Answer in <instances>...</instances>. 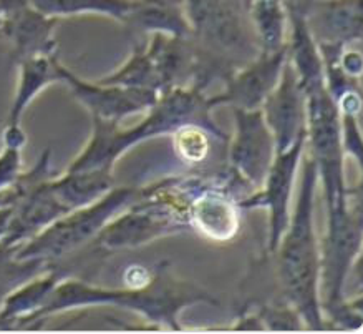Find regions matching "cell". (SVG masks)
<instances>
[{"mask_svg": "<svg viewBox=\"0 0 363 334\" xmlns=\"http://www.w3.org/2000/svg\"><path fill=\"white\" fill-rule=\"evenodd\" d=\"M340 139L345 156H353L357 160V163L362 166L363 139L357 114H347V112L340 114Z\"/></svg>", "mask_w": 363, "mask_h": 334, "instance_id": "24", "label": "cell"}, {"mask_svg": "<svg viewBox=\"0 0 363 334\" xmlns=\"http://www.w3.org/2000/svg\"><path fill=\"white\" fill-rule=\"evenodd\" d=\"M12 0H0V38L4 37V28H6L7 16L11 11Z\"/></svg>", "mask_w": 363, "mask_h": 334, "instance_id": "31", "label": "cell"}, {"mask_svg": "<svg viewBox=\"0 0 363 334\" xmlns=\"http://www.w3.org/2000/svg\"><path fill=\"white\" fill-rule=\"evenodd\" d=\"M261 110L274 135L277 153L307 136L306 93L289 60L284 65L281 80L266 98Z\"/></svg>", "mask_w": 363, "mask_h": 334, "instance_id": "12", "label": "cell"}, {"mask_svg": "<svg viewBox=\"0 0 363 334\" xmlns=\"http://www.w3.org/2000/svg\"><path fill=\"white\" fill-rule=\"evenodd\" d=\"M38 12L53 18L98 16L126 23L133 0H28Z\"/></svg>", "mask_w": 363, "mask_h": 334, "instance_id": "21", "label": "cell"}, {"mask_svg": "<svg viewBox=\"0 0 363 334\" xmlns=\"http://www.w3.org/2000/svg\"><path fill=\"white\" fill-rule=\"evenodd\" d=\"M143 186H115L95 203L63 215L55 223L16 248V259L53 264L95 242L110 221L138 201Z\"/></svg>", "mask_w": 363, "mask_h": 334, "instance_id": "5", "label": "cell"}, {"mask_svg": "<svg viewBox=\"0 0 363 334\" xmlns=\"http://www.w3.org/2000/svg\"><path fill=\"white\" fill-rule=\"evenodd\" d=\"M317 186L315 165L307 156L296 208L272 254L277 257V283L286 304L301 316L306 329L322 331L328 329V324L323 318L318 294L320 242L313 227Z\"/></svg>", "mask_w": 363, "mask_h": 334, "instance_id": "3", "label": "cell"}, {"mask_svg": "<svg viewBox=\"0 0 363 334\" xmlns=\"http://www.w3.org/2000/svg\"><path fill=\"white\" fill-rule=\"evenodd\" d=\"M194 53L191 85L204 90L254 60L261 48L247 14V0H183Z\"/></svg>", "mask_w": 363, "mask_h": 334, "instance_id": "4", "label": "cell"}, {"mask_svg": "<svg viewBox=\"0 0 363 334\" xmlns=\"http://www.w3.org/2000/svg\"><path fill=\"white\" fill-rule=\"evenodd\" d=\"M125 26L145 33L189 37L191 27L183 0H133Z\"/></svg>", "mask_w": 363, "mask_h": 334, "instance_id": "18", "label": "cell"}, {"mask_svg": "<svg viewBox=\"0 0 363 334\" xmlns=\"http://www.w3.org/2000/svg\"><path fill=\"white\" fill-rule=\"evenodd\" d=\"M296 4L317 43L350 47L362 42V0H303Z\"/></svg>", "mask_w": 363, "mask_h": 334, "instance_id": "14", "label": "cell"}, {"mask_svg": "<svg viewBox=\"0 0 363 334\" xmlns=\"http://www.w3.org/2000/svg\"><path fill=\"white\" fill-rule=\"evenodd\" d=\"M18 196H21V191H18L17 185L13 186V188H11L9 191H6V193L0 195V208L2 206H9V205H16Z\"/></svg>", "mask_w": 363, "mask_h": 334, "instance_id": "30", "label": "cell"}, {"mask_svg": "<svg viewBox=\"0 0 363 334\" xmlns=\"http://www.w3.org/2000/svg\"><path fill=\"white\" fill-rule=\"evenodd\" d=\"M307 103V146L315 165L325 208L343 205L358 190L345 180V153L340 139V112L325 87V80L303 88Z\"/></svg>", "mask_w": 363, "mask_h": 334, "instance_id": "6", "label": "cell"}, {"mask_svg": "<svg viewBox=\"0 0 363 334\" xmlns=\"http://www.w3.org/2000/svg\"><path fill=\"white\" fill-rule=\"evenodd\" d=\"M358 191L347 203L327 208V232L320 242L318 281L320 308L327 324L347 303V276L362 253V203L353 198Z\"/></svg>", "mask_w": 363, "mask_h": 334, "instance_id": "7", "label": "cell"}, {"mask_svg": "<svg viewBox=\"0 0 363 334\" xmlns=\"http://www.w3.org/2000/svg\"><path fill=\"white\" fill-rule=\"evenodd\" d=\"M50 186L63 206L68 211H73L103 198L108 191L115 188V178L111 171L67 170L60 176H53Z\"/></svg>", "mask_w": 363, "mask_h": 334, "instance_id": "19", "label": "cell"}, {"mask_svg": "<svg viewBox=\"0 0 363 334\" xmlns=\"http://www.w3.org/2000/svg\"><path fill=\"white\" fill-rule=\"evenodd\" d=\"M247 14L261 52L272 53L287 45L286 0H247Z\"/></svg>", "mask_w": 363, "mask_h": 334, "instance_id": "20", "label": "cell"}, {"mask_svg": "<svg viewBox=\"0 0 363 334\" xmlns=\"http://www.w3.org/2000/svg\"><path fill=\"white\" fill-rule=\"evenodd\" d=\"M62 83L70 87L73 97L86 108L91 119L120 124L131 115H138L148 110L158 100L160 93L145 88H126L116 85L83 80L70 68L63 65Z\"/></svg>", "mask_w": 363, "mask_h": 334, "instance_id": "10", "label": "cell"}, {"mask_svg": "<svg viewBox=\"0 0 363 334\" xmlns=\"http://www.w3.org/2000/svg\"><path fill=\"white\" fill-rule=\"evenodd\" d=\"M62 278H65L63 271L48 264L43 271L13 288L0 303V328H17V324L28 328L33 324Z\"/></svg>", "mask_w": 363, "mask_h": 334, "instance_id": "16", "label": "cell"}, {"mask_svg": "<svg viewBox=\"0 0 363 334\" xmlns=\"http://www.w3.org/2000/svg\"><path fill=\"white\" fill-rule=\"evenodd\" d=\"M171 139H173V149L179 160L189 165H198L208 158L211 139L214 136L201 125L189 124L173 131Z\"/></svg>", "mask_w": 363, "mask_h": 334, "instance_id": "23", "label": "cell"}, {"mask_svg": "<svg viewBox=\"0 0 363 334\" xmlns=\"http://www.w3.org/2000/svg\"><path fill=\"white\" fill-rule=\"evenodd\" d=\"M209 95L194 85H179L161 93L143 122L131 129L120 124L91 119V135L80 155L75 156L68 171H111L116 161L133 146L156 136L173 135L179 126L194 124L209 131L216 140H228L213 119Z\"/></svg>", "mask_w": 363, "mask_h": 334, "instance_id": "2", "label": "cell"}, {"mask_svg": "<svg viewBox=\"0 0 363 334\" xmlns=\"http://www.w3.org/2000/svg\"><path fill=\"white\" fill-rule=\"evenodd\" d=\"M230 110L234 135L229 144V165L242 183L257 190L277 155L274 135L264 120L262 110Z\"/></svg>", "mask_w": 363, "mask_h": 334, "instance_id": "9", "label": "cell"}, {"mask_svg": "<svg viewBox=\"0 0 363 334\" xmlns=\"http://www.w3.org/2000/svg\"><path fill=\"white\" fill-rule=\"evenodd\" d=\"M287 62V45L281 50L259 55L225 78L224 92L209 97L213 107L228 105L240 110H261L266 98L281 80Z\"/></svg>", "mask_w": 363, "mask_h": 334, "instance_id": "11", "label": "cell"}, {"mask_svg": "<svg viewBox=\"0 0 363 334\" xmlns=\"http://www.w3.org/2000/svg\"><path fill=\"white\" fill-rule=\"evenodd\" d=\"M18 82L6 126H22V117L30 103L53 83H62L63 63L58 53L27 57L17 63Z\"/></svg>", "mask_w": 363, "mask_h": 334, "instance_id": "17", "label": "cell"}, {"mask_svg": "<svg viewBox=\"0 0 363 334\" xmlns=\"http://www.w3.org/2000/svg\"><path fill=\"white\" fill-rule=\"evenodd\" d=\"M239 201L224 185L198 180L188 205L189 227L214 243L230 242L240 228Z\"/></svg>", "mask_w": 363, "mask_h": 334, "instance_id": "13", "label": "cell"}, {"mask_svg": "<svg viewBox=\"0 0 363 334\" xmlns=\"http://www.w3.org/2000/svg\"><path fill=\"white\" fill-rule=\"evenodd\" d=\"M58 22V18L38 12L28 0H12L2 38L11 43L13 62L57 53L55 27Z\"/></svg>", "mask_w": 363, "mask_h": 334, "instance_id": "15", "label": "cell"}, {"mask_svg": "<svg viewBox=\"0 0 363 334\" xmlns=\"http://www.w3.org/2000/svg\"><path fill=\"white\" fill-rule=\"evenodd\" d=\"M234 329H254V331H264V323L262 319L259 318V314H244L242 318L239 319L238 326H234Z\"/></svg>", "mask_w": 363, "mask_h": 334, "instance_id": "28", "label": "cell"}, {"mask_svg": "<svg viewBox=\"0 0 363 334\" xmlns=\"http://www.w3.org/2000/svg\"><path fill=\"white\" fill-rule=\"evenodd\" d=\"M194 304L218 306L219 303L198 284L176 279L168 268L160 264L150 281L140 288H101L80 279L62 278L33 324L72 309L106 306L128 309L158 328L183 329L179 314Z\"/></svg>", "mask_w": 363, "mask_h": 334, "instance_id": "1", "label": "cell"}, {"mask_svg": "<svg viewBox=\"0 0 363 334\" xmlns=\"http://www.w3.org/2000/svg\"><path fill=\"white\" fill-rule=\"evenodd\" d=\"M12 213H13V205L2 206V208H0V243L6 239L9 228H11Z\"/></svg>", "mask_w": 363, "mask_h": 334, "instance_id": "29", "label": "cell"}, {"mask_svg": "<svg viewBox=\"0 0 363 334\" xmlns=\"http://www.w3.org/2000/svg\"><path fill=\"white\" fill-rule=\"evenodd\" d=\"M96 82L103 83V85L145 88V90H153L156 93L163 92L160 73L156 70V65L146 45L136 47L123 65L118 67L108 75L98 78Z\"/></svg>", "mask_w": 363, "mask_h": 334, "instance_id": "22", "label": "cell"}, {"mask_svg": "<svg viewBox=\"0 0 363 334\" xmlns=\"http://www.w3.org/2000/svg\"><path fill=\"white\" fill-rule=\"evenodd\" d=\"M22 173V150L4 146L0 151V195L13 188Z\"/></svg>", "mask_w": 363, "mask_h": 334, "instance_id": "25", "label": "cell"}, {"mask_svg": "<svg viewBox=\"0 0 363 334\" xmlns=\"http://www.w3.org/2000/svg\"><path fill=\"white\" fill-rule=\"evenodd\" d=\"M340 65L348 77L355 78V80H360L362 72H363V58L362 52L350 50V48H343L340 55Z\"/></svg>", "mask_w": 363, "mask_h": 334, "instance_id": "26", "label": "cell"}, {"mask_svg": "<svg viewBox=\"0 0 363 334\" xmlns=\"http://www.w3.org/2000/svg\"><path fill=\"white\" fill-rule=\"evenodd\" d=\"M4 146H12V149H21L27 145V135L22 130V126H6L2 136Z\"/></svg>", "mask_w": 363, "mask_h": 334, "instance_id": "27", "label": "cell"}, {"mask_svg": "<svg viewBox=\"0 0 363 334\" xmlns=\"http://www.w3.org/2000/svg\"><path fill=\"white\" fill-rule=\"evenodd\" d=\"M307 136L297 140L291 149L276 155L266 178L251 196L239 200L240 210H267L269 213V252H276L282 235L291 221L292 191L296 183Z\"/></svg>", "mask_w": 363, "mask_h": 334, "instance_id": "8", "label": "cell"}]
</instances>
